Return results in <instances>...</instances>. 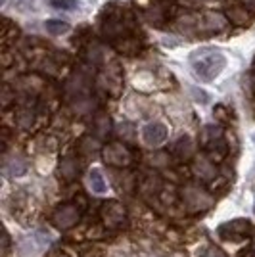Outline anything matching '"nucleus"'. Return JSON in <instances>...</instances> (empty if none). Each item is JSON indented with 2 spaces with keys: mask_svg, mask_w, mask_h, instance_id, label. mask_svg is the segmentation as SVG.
I'll use <instances>...</instances> for the list:
<instances>
[{
  "mask_svg": "<svg viewBox=\"0 0 255 257\" xmlns=\"http://www.w3.org/2000/svg\"><path fill=\"white\" fill-rule=\"evenodd\" d=\"M232 23L228 22L226 14L219 10H200V37L224 35Z\"/></svg>",
  "mask_w": 255,
  "mask_h": 257,
  "instance_id": "f257e3e1",
  "label": "nucleus"
},
{
  "mask_svg": "<svg viewBox=\"0 0 255 257\" xmlns=\"http://www.w3.org/2000/svg\"><path fill=\"white\" fill-rule=\"evenodd\" d=\"M224 67V58L219 52L213 50H205L200 58L194 60V71L196 75H200L205 81H211L221 73V69Z\"/></svg>",
  "mask_w": 255,
  "mask_h": 257,
  "instance_id": "f03ea898",
  "label": "nucleus"
},
{
  "mask_svg": "<svg viewBox=\"0 0 255 257\" xmlns=\"http://www.w3.org/2000/svg\"><path fill=\"white\" fill-rule=\"evenodd\" d=\"M102 160L111 167H129L135 161V154L127 142H109L102 148Z\"/></svg>",
  "mask_w": 255,
  "mask_h": 257,
  "instance_id": "7ed1b4c3",
  "label": "nucleus"
},
{
  "mask_svg": "<svg viewBox=\"0 0 255 257\" xmlns=\"http://www.w3.org/2000/svg\"><path fill=\"white\" fill-rule=\"evenodd\" d=\"M100 215H102V221L106 223V226L111 230H119L127 225V211L119 202H113V200L104 202Z\"/></svg>",
  "mask_w": 255,
  "mask_h": 257,
  "instance_id": "20e7f679",
  "label": "nucleus"
},
{
  "mask_svg": "<svg viewBox=\"0 0 255 257\" xmlns=\"http://www.w3.org/2000/svg\"><path fill=\"white\" fill-rule=\"evenodd\" d=\"M184 204L188 205L194 211H203L211 205V194L205 192L198 184H186L181 190Z\"/></svg>",
  "mask_w": 255,
  "mask_h": 257,
  "instance_id": "39448f33",
  "label": "nucleus"
},
{
  "mask_svg": "<svg viewBox=\"0 0 255 257\" xmlns=\"http://www.w3.org/2000/svg\"><path fill=\"white\" fill-rule=\"evenodd\" d=\"M173 29L188 39L200 37V10H186L182 16H177Z\"/></svg>",
  "mask_w": 255,
  "mask_h": 257,
  "instance_id": "423d86ee",
  "label": "nucleus"
},
{
  "mask_svg": "<svg viewBox=\"0 0 255 257\" xmlns=\"http://www.w3.org/2000/svg\"><path fill=\"white\" fill-rule=\"evenodd\" d=\"M81 213H83V207H77L75 204H64L54 211L52 221L58 228L65 230V228H71L73 225L79 223Z\"/></svg>",
  "mask_w": 255,
  "mask_h": 257,
  "instance_id": "0eeeda50",
  "label": "nucleus"
},
{
  "mask_svg": "<svg viewBox=\"0 0 255 257\" xmlns=\"http://www.w3.org/2000/svg\"><path fill=\"white\" fill-rule=\"evenodd\" d=\"M137 188L144 198H154L163 190V182L161 177L156 171H142L137 177Z\"/></svg>",
  "mask_w": 255,
  "mask_h": 257,
  "instance_id": "6e6552de",
  "label": "nucleus"
},
{
  "mask_svg": "<svg viewBox=\"0 0 255 257\" xmlns=\"http://www.w3.org/2000/svg\"><path fill=\"white\" fill-rule=\"evenodd\" d=\"M167 128H165V125L163 123H148L146 127H144V131H142V139H144V142L148 144V146H154V148H158V146H161L165 140H167Z\"/></svg>",
  "mask_w": 255,
  "mask_h": 257,
  "instance_id": "1a4fd4ad",
  "label": "nucleus"
},
{
  "mask_svg": "<svg viewBox=\"0 0 255 257\" xmlns=\"http://www.w3.org/2000/svg\"><path fill=\"white\" fill-rule=\"evenodd\" d=\"M247 232H249V223L244 221V219L230 221V223H226V225H223L219 228V236L224 238V240H240Z\"/></svg>",
  "mask_w": 255,
  "mask_h": 257,
  "instance_id": "9d476101",
  "label": "nucleus"
},
{
  "mask_svg": "<svg viewBox=\"0 0 255 257\" xmlns=\"http://www.w3.org/2000/svg\"><path fill=\"white\" fill-rule=\"evenodd\" d=\"M224 14L228 18V22L232 25H240V27H247L249 23L253 22V14L247 10L245 6H238V4H230L224 8Z\"/></svg>",
  "mask_w": 255,
  "mask_h": 257,
  "instance_id": "9b49d317",
  "label": "nucleus"
},
{
  "mask_svg": "<svg viewBox=\"0 0 255 257\" xmlns=\"http://www.w3.org/2000/svg\"><path fill=\"white\" fill-rule=\"evenodd\" d=\"M41 113V107L35 100H27L23 102L22 107H20V113H18V123L20 127L23 128H31L35 125V119Z\"/></svg>",
  "mask_w": 255,
  "mask_h": 257,
  "instance_id": "f8f14e48",
  "label": "nucleus"
},
{
  "mask_svg": "<svg viewBox=\"0 0 255 257\" xmlns=\"http://www.w3.org/2000/svg\"><path fill=\"white\" fill-rule=\"evenodd\" d=\"M171 154H173L177 160L188 161V160H192V158L196 156V144H194L188 137H182V139H179L175 144H173V150H171Z\"/></svg>",
  "mask_w": 255,
  "mask_h": 257,
  "instance_id": "ddd939ff",
  "label": "nucleus"
},
{
  "mask_svg": "<svg viewBox=\"0 0 255 257\" xmlns=\"http://www.w3.org/2000/svg\"><path fill=\"white\" fill-rule=\"evenodd\" d=\"M194 173L203 179V181H211L217 175V167H215V161L209 160L207 156H202V158H196L194 161Z\"/></svg>",
  "mask_w": 255,
  "mask_h": 257,
  "instance_id": "4468645a",
  "label": "nucleus"
},
{
  "mask_svg": "<svg viewBox=\"0 0 255 257\" xmlns=\"http://www.w3.org/2000/svg\"><path fill=\"white\" fill-rule=\"evenodd\" d=\"M119 54H125V56H133L140 50V37L139 35H133V37H125L121 41L111 44Z\"/></svg>",
  "mask_w": 255,
  "mask_h": 257,
  "instance_id": "2eb2a0df",
  "label": "nucleus"
},
{
  "mask_svg": "<svg viewBox=\"0 0 255 257\" xmlns=\"http://www.w3.org/2000/svg\"><path fill=\"white\" fill-rule=\"evenodd\" d=\"M79 171H81V167H79L77 158H64L62 163H60V175L64 177L65 181L77 179V177H79Z\"/></svg>",
  "mask_w": 255,
  "mask_h": 257,
  "instance_id": "dca6fc26",
  "label": "nucleus"
},
{
  "mask_svg": "<svg viewBox=\"0 0 255 257\" xmlns=\"http://www.w3.org/2000/svg\"><path fill=\"white\" fill-rule=\"evenodd\" d=\"M223 139V131L219 127H205L202 131V135H200V144H202L203 148H207L209 144L213 142H217V140Z\"/></svg>",
  "mask_w": 255,
  "mask_h": 257,
  "instance_id": "f3484780",
  "label": "nucleus"
},
{
  "mask_svg": "<svg viewBox=\"0 0 255 257\" xmlns=\"http://www.w3.org/2000/svg\"><path fill=\"white\" fill-rule=\"evenodd\" d=\"M98 150H100L98 139H92L90 135H86L85 139L81 140V146H79V152H81V156H85V158H92V156H94Z\"/></svg>",
  "mask_w": 255,
  "mask_h": 257,
  "instance_id": "a211bd4d",
  "label": "nucleus"
},
{
  "mask_svg": "<svg viewBox=\"0 0 255 257\" xmlns=\"http://www.w3.org/2000/svg\"><path fill=\"white\" fill-rule=\"evenodd\" d=\"M18 35H20V29L10 20H4V23H2V43H4V50L8 48L10 39H18Z\"/></svg>",
  "mask_w": 255,
  "mask_h": 257,
  "instance_id": "6ab92c4d",
  "label": "nucleus"
},
{
  "mask_svg": "<svg viewBox=\"0 0 255 257\" xmlns=\"http://www.w3.org/2000/svg\"><path fill=\"white\" fill-rule=\"evenodd\" d=\"M102 85L106 86L109 92H117V88L121 85V79H119L115 69H107L106 73L102 75Z\"/></svg>",
  "mask_w": 255,
  "mask_h": 257,
  "instance_id": "aec40b11",
  "label": "nucleus"
},
{
  "mask_svg": "<svg viewBox=\"0 0 255 257\" xmlns=\"http://www.w3.org/2000/svg\"><path fill=\"white\" fill-rule=\"evenodd\" d=\"M88 184H90V188H92L96 194L106 192V182H104V177H102V173L96 171V169L88 175Z\"/></svg>",
  "mask_w": 255,
  "mask_h": 257,
  "instance_id": "412c9836",
  "label": "nucleus"
},
{
  "mask_svg": "<svg viewBox=\"0 0 255 257\" xmlns=\"http://www.w3.org/2000/svg\"><path fill=\"white\" fill-rule=\"evenodd\" d=\"M46 31L50 35H62V33L69 31V25L60 20H50V22H46Z\"/></svg>",
  "mask_w": 255,
  "mask_h": 257,
  "instance_id": "4be33fe9",
  "label": "nucleus"
},
{
  "mask_svg": "<svg viewBox=\"0 0 255 257\" xmlns=\"http://www.w3.org/2000/svg\"><path fill=\"white\" fill-rule=\"evenodd\" d=\"M94 127L98 135L109 133V117H107V115H98V117L94 119Z\"/></svg>",
  "mask_w": 255,
  "mask_h": 257,
  "instance_id": "5701e85b",
  "label": "nucleus"
},
{
  "mask_svg": "<svg viewBox=\"0 0 255 257\" xmlns=\"http://www.w3.org/2000/svg\"><path fill=\"white\" fill-rule=\"evenodd\" d=\"M150 163L154 165V167H163V165H167V160H169V156L165 154V152H156V154H152L150 156Z\"/></svg>",
  "mask_w": 255,
  "mask_h": 257,
  "instance_id": "b1692460",
  "label": "nucleus"
},
{
  "mask_svg": "<svg viewBox=\"0 0 255 257\" xmlns=\"http://www.w3.org/2000/svg\"><path fill=\"white\" fill-rule=\"evenodd\" d=\"M119 135L123 137V142H131V140L135 139V131H133V125H131V123H125V125H121V127H119Z\"/></svg>",
  "mask_w": 255,
  "mask_h": 257,
  "instance_id": "393cba45",
  "label": "nucleus"
},
{
  "mask_svg": "<svg viewBox=\"0 0 255 257\" xmlns=\"http://www.w3.org/2000/svg\"><path fill=\"white\" fill-rule=\"evenodd\" d=\"M50 4L54 8H60V10H71L75 6L73 0H50Z\"/></svg>",
  "mask_w": 255,
  "mask_h": 257,
  "instance_id": "a878e982",
  "label": "nucleus"
},
{
  "mask_svg": "<svg viewBox=\"0 0 255 257\" xmlns=\"http://www.w3.org/2000/svg\"><path fill=\"white\" fill-rule=\"evenodd\" d=\"M202 257H223V253L217 249V247H207V251Z\"/></svg>",
  "mask_w": 255,
  "mask_h": 257,
  "instance_id": "bb28decb",
  "label": "nucleus"
},
{
  "mask_svg": "<svg viewBox=\"0 0 255 257\" xmlns=\"http://www.w3.org/2000/svg\"><path fill=\"white\" fill-rule=\"evenodd\" d=\"M242 6H245L255 16V0H242Z\"/></svg>",
  "mask_w": 255,
  "mask_h": 257,
  "instance_id": "cd10ccee",
  "label": "nucleus"
},
{
  "mask_svg": "<svg viewBox=\"0 0 255 257\" xmlns=\"http://www.w3.org/2000/svg\"><path fill=\"white\" fill-rule=\"evenodd\" d=\"M48 257H69V255H67V253H62V251H52Z\"/></svg>",
  "mask_w": 255,
  "mask_h": 257,
  "instance_id": "c85d7f7f",
  "label": "nucleus"
},
{
  "mask_svg": "<svg viewBox=\"0 0 255 257\" xmlns=\"http://www.w3.org/2000/svg\"><path fill=\"white\" fill-rule=\"evenodd\" d=\"M253 251H255V244H253Z\"/></svg>",
  "mask_w": 255,
  "mask_h": 257,
  "instance_id": "c756f323",
  "label": "nucleus"
}]
</instances>
